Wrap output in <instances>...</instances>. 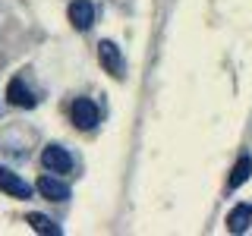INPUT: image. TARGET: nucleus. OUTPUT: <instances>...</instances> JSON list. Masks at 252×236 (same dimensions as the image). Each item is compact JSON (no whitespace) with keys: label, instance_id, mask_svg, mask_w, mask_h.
I'll list each match as a JSON object with an SVG mask.
<instances>
[{"label":"nucleus","instance_id":"nucleus-9","mask_svg":"<svg viewBox=\"0 0 252 236\" xmlns=\"http://www.w3.org/2000/svg\"><path fill=\"white\" fill-rule=\"evenodd\" d=\"M249 177H252V157H249V154H243L240 161L233 164V170H230V179H227V186H230V189H240V186L246 183Z\"/></svg>","mask_w":252,"mask_h":236},{"label":"nucleus","instance_id":"nucleus-7","mask_svg":"<svg viewBox=\"0 0 252 236\" xmlns=\"http://www.w3.org/2000/svg\"><path fill=\"white\" fill-rule=\"evenodd\" d=\"M69 22H73V29H79V31L92 29V22H94L92 0H73V3H69Z\"/></svg>","mask_w":252,"mask_h":236},{"label":"nucleus","instance_id":"nucleus-1","mask_svg":"<svg viewBox=\"0 0 252 236\" xmlns=\"http://www.w3.org/2000/svg\"><path fill=\"white\" fill-rule=\"evenodd\" d=\"M69 117H73L76 129H82V132H89V129L98 126V107H94L92 98H76L73 104H69Z\"/></svg>","mask_w":252,"mask_h":236},{"label":"nucleus","instance_id":"nucleus-6","mask_svg":"<svg viewBox=\"0 0 252 236\" xmlns=\"http://www.w3.org/2000/svg\"><path fill=\"white\" fill-rule=\"evenodd\" d=\"M38 192H41L47 202H66V199H69V186L60 183V179L51 177V173L38 177Z\"/></svg>","mask_w":252,"mask_h":236},{"label":"nucleus","instance_id":"nucleus-8","mask_svg":"<svg viewBox=\"0 0 252 236\" xmlns=\"http://www.w3.org/2000/svg\"><path fill=\"white\" fill-rule=\"evenodd\" d=\"M249 224H252V205L249 202L236 205L230 214H227V230H230V233H246Z\"/></svg>","mask_w":252,"mask_h":236},{"label":"nucleus","instance_id":"nucleus-3","mask_svg":"<svg viewBox=\"0 0 252 236\" xmlns=\"http://www.w3.org/2000/svg\"><path fill=\"white\" fill-rule=\"evenodd\" d=\"M41 167H44L47 173H69V170H73V157H69L66 148L47 145L44 151H41Z\"/></svg>","mask_w":252,"mask_h":236},{"label":"nucleus","instance_id":"nucleus-10","mask_svg":"<svg viewBox=\"0 0 252 236\" xmlns=\"http://www.w3.org/2000/svg\"><path fill=\"white\" fill-rule=\"evenodd\" d=\"M29 224H32V230H35V233H44V236H60V233H63L51 217L38 214V211H35V214H29Z\"/></svg>","mask_w":252,"mask_h":236},{"label":"nucleus","instance_id":"nucleus-2","mask_svg":"<svg viewBox=\"0 0 252 236\" xmlns=\"http://www.w3.org/2000/svg\"><path fill=\"white\" fill-rule=\"evenodd\" d=\"M98 60H101V66H104L114 79H123L126 60H123V51H120L114 41H101V44H98Z\"/></svg>","mask_w":252,"mask_h":236},{"label":"nucleus","instance_id":"nucleus-5","mask_svg":"<svg viewBox=\"0 0 252 236\" xmlns=\"http://www.w3.org/2000/svg\"><path fill=\"white\" fill-rule=\"evenodd\" d=\"M6 98H10V104H16V107H26V110H32V107H38V98H35V91L26 85V79L22 76H16L10 85H6Z\"/></svg>","mask_w":252,"mask_h":236},{"label":"nucleus","instance_id":"nucleus-4","mask_svg":"<svg viewBox=\"0 0 252 236\" xmlns=\"http://www.w3.org/2000/svg\"><path fill=\"white\" fill-rule=\"evenodd\" d=\"M0 192L13 195V199H32V186L10 167H0Z\"/></svg>","mask_w":252,"mask_h":236}]
</instances>
